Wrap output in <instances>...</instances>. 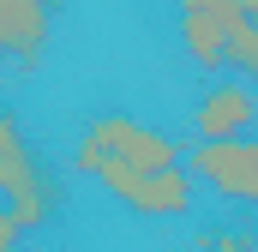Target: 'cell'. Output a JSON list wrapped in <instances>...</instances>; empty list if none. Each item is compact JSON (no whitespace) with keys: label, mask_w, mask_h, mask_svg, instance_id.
I'll use <instances>...</instances> for the list:
<instances>
[{"label":"cell","mask_w":258,"mask_h":252,"mask_svg":"<svg viewBox=\"0 0 258 252\" xmlns=\"http://www.w3.org/2000/svg\"><path fill=\"white\" fill-rule=\"evenodd\" d=\"M72 168L84 180L108 192L114 204H126L150 222H168V216H192L198 180L186 162H168V168H138V162H120V156H96V150H72Z\"/></svg>","instance_id":"6da1fadb"},{"label":"cell","mask_w":258,"mask_h":252,"mask_svg":"<svg viewBox=\"0 0 258 252\" xmlns=\"http://www.w3.org/2000/svg\"><path fill=\"white\" fill-rule=\"evenodd\" d=\"M246 0H174V24H180V48L198 72H222L228 66V42L246 24Z\"/></svg>","instance_id":"7a4b0ae2"},{"label":"cell","mask_w":258,"mask_h":252,"mask_svg":"<svg viewBox=\"0 0 258 252\" xmlns=\"http://www.w3.org/2000/svg\"><path fill=\"white\" fill-rule=\"evenodd\" d=\"M186 168H192L198 186L258 210V138L252 132L246 138H198L186 150Z\"/></svg>","instance_id":"3957f363"},{"label":"cell","mask_w":258,"mask_h":252,"mask_svg":"<svg viewBox=\"0 0 258 252\" xmlns=\"http://www.w3.org/2000/svg\"><path fill=\"white\" fill-rule=\"evenodd\" d=\"M78 150H96V156H120V162H138V168H168V162H186V150L162 132V126H144L132 114H96L84 126Z\"/></svg>","instance_id":"277c9868"},{"label":"cell","mask_w":258,"mask_h":252,"mask_svg":"<svg viewBox=\"0 0 258 252\" xmlns=\"http://www.w3.org/2000/svg\"><path fill=\"white\" fill-rule=\"evenodd\" d=\"M192 126H198V138H246L258 126L252 78H222V84H210V90L198 96V108H192Z\"/></svg>","instance_id":"5b68a950"},{"label":"cell","mask_w":258,"mask_h":252,"mask_svg":"<svg viewBox=\"0 0 258 252\" xmlns=\"http://www.w3.org/2000/svg\"><path fill=\"white\" fill-rule=\"evenodd\" d=\"M54 36V0H0V60L36 66Z\"/></svg>","instance_id":"8992f818"},{"label":"cell","mask_w":258,"mask_h":252,"mask_svg":"<svg viewBox=\"0 0 258 252\" xmlns=\"http://www.w3.org/2000/svg\"><path fill=\"white\" fill-rule=\"evenodd\" d=\"M198 252H258V234L252 228H210V234H198Z\"/></svg>","instance_id":"52a82bcc"},{"label":"cell","mask_w":258,"mask_h":252,"mask_svg":"<svg viewBox=\"0 0 258 252\" xmlns=\"http://www.w3.org/2000/svg\"><path fill=\"white\" fill-rule=\"evenodd\" d=\"M18 240H24V228H18V216H12V204L0 198V252H18Z\"/></svg>","instance_id":"ba28073f"},{"label":"cell","mask_w":258,"mask_h":252,"mask_svg":"<svg viewBox=\"0 0 258 252\" xmlns=\"http://www.w3.org/2000/svg\"><path fill=\"white\" fill-rule=\"evenodd\" d=\"M246 12H252V18H258V0H246Z\"/></svg>","instance_id":"9c48e42d"},{"label":"cell","mask_w":258,"mask_h":252,"mask_svg":"<svg viewBox=\"0 0 258 252\" xmlns=\"http://www.w3.org/2000/svg\"><path fill=\"white\" fill-rule=\"evenodd\" d=\"M252 234H258V228H252Z\"/></svg>","instance_id":"30bf717a"}]
</instances>
